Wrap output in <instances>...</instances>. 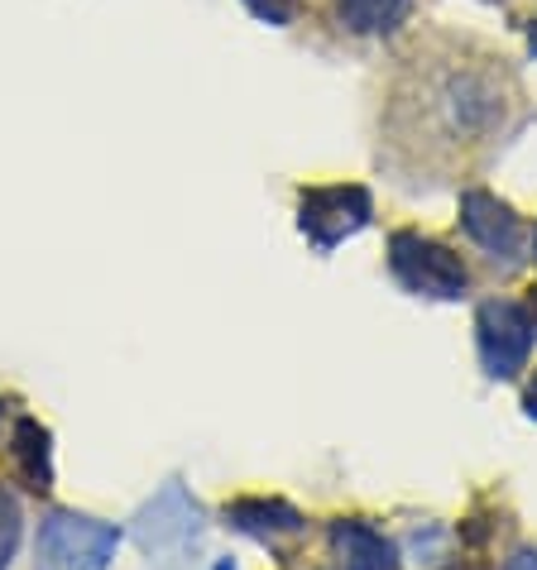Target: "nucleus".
<instances>
[{
  "label": "nucleus",
  "mask_w": 537,
  "mask_h": 570,
  "mask_svg": "<svg viewBox=\"0 0 537 570\" xmlns=\"http://www.w3.org/2000/svg\"><path fill=\"white\" fill-rule=\"evenodd\" d=\"M403 62V87L393 97V125L403 135H428L432 149H480L509 135L524 91L504 58L480 43H432Z\"/></svg>",
  "instance_id": "1"
},
{
  "label": "nucleus",
  "mask_w": 537,
  "mask_h": 570,
  "mask_svg": "<svg viewBox=\"0 0 537 570\" xmlns=\"http://www.w3.org/2000/svg\"><path fill=\"white\" fill-rule=\"evenodd\" d=\"M389 274L403 293L428 297V303H461L470 293V268L447 240L422 230L389 235Z\"/></svg>",
  "instance_id": "2"
},
{
  "label": "nucleus",
  "mask_w": 537,
  "mask_h": 570,
  "mask_svg": "<svg viewBox=\"0 0 537 570\" xmlns=\"http://www.w3.org/2000/svg\"><path fill=\"white\" fill-rule=\"evenodd\" d=\"M120 551V528L106 518L53 509L39 518L35 570H110Z\"/></svg>",
  "instance_id": "3"
},
{
  "label": "nucleus",
  "mask_w": 537,
  "mask_h": 570,
  "mask_svg": "<svg viewBox=\"0 0 537 570\" xmlns=\"http://www.w3.org/2000/svg\"><path fill=\"white\" fill-rule=\"evenodd\" d=\"M370 220H374V197L360 183H318L297 193V230L318 255H331L336 245L355 240Z\"/></svg>",
  "instance_id": "4"
},
{
  "label": "nucleus",
  "mask_w": 537,
  "mask_h": 570,
  "mask_svg": "<svg viewBox=\"0 0 537 570\" xmlns=\"http://www.w3.org/2000/svg\"><path fill=\"white\" fill-rule=\"evenodd\" d=\"M533 345H537V322L528 303H518V297H485L476 307V351L489 379H499V384L518 379L533 360Z\"/></svg>",
  "instance_id": "5"
},
{
  "label": "nucleus",
  "mask_w": 537,
  "mask_h": 570,
  "mask_svg": "<svg viewBox=\"0 0 537 570\" xmlns=\"http://www.w3.org/2000/svg\"><path fill=\"white\" fill-rule=\"evenodd\" d=\"M456 220H461L466 240L485 249L499 268L524 264V245H528L524 216H518L509 202H499L489 187H466L461 202H456Z\"/></svg>",
  "instance_id": "6"
},
{
  "label": "nucleus",
  "mask_w": 537,
  "mask_h": 570,
  "mask_svg": "<svg viewBox=\"0 0 537 570\" xmlns=\"http://www.w3.org/2000/svg\"><path fill=\"white\" fill-rule=\"evenodd\" d=\"M197 532H202V509H197V499L187 494L183 480H168L159 494L135 513V528H130L139 551H149V557L154 551H178L187 542H197Z\"/></svg>",
  "instance_id": "7"
},
{
  "label": "nucleus",
  "mask_w": 537,
  "mask_h": 570,
  "mask_svg": "<svg viewBox=\"0 0 537 570\" xmlns=\"http://www.w3.org/2000/svg\"><path fill=\"white\" fill-rule=\"evenodd\" d=\"M221 522L231 532L250 537V542H264V547H279L289 537H303L307 518L293 509L289 499H268V494H241L221 509Z\"/></svg>",
  "instance_id": "8"
},
{
  "label": "nucleus",
  "mask_w": 537,
  "mask_h": 570,
  "mask_svg": "<svg viewBox=\"0 0 537 570\" xmlns=\"http://www.w3.org/2000/svg\"><path fill=\"white\" fill-rule=\"evenodd\" d=\"M6 455L10 470L29 494H49L53 489V432L35 413H14L6 426Z\"/></svg>",
  "instance_id": "9"
},
{
  "label": "nucleus",
  "mask_w": 537,
  "mask_h": 570,
  "mask_svg": "<svg viewBox=\"0 0 537 570\" xmlns=\"http://www.w3.org/2000/svg\"><path fill=\"white\" fill-rule=\"evenodd\" d=\"M326 547L341 570H399V542L389 532H379L370 518H336L326 528Z\"/></svg>",
  "instance_id": "10"
},
{
  "label": "nucleus",
  "mask_w": 537,
  "mask_h": 570,
  "mask_svg": "<svg viewBox=\"0 0 537 570\" xmlns=\"http://www.w3.org/2000/svg\"><path fill=\"white\" fill-rule=\"evenodd\" d=\"M331 20H336L345 35L355 39H389L413 20L418 0H326Z\"/></svg>",
  "instance_id": "11"
},
{
  "label": "nucleus",
  "mask_w": 537,
  "mask_h": 570,
  "mask_svg": "<svg viewBox=\"0 0 537 570\" xmlns=\"http://www.w3.org/2000/svg\"><path fill=\"white\" fill-rule=\"evenodd\" d=\"M20 542H25V509H20V494L0 480V570H10L14 557H20Z\"/></svg>",
  "instance_id": "12"
},
{
  "label": "nucleus",
  "mask_w": 537,
  "mask_h": 570,
  "mask_svg": "<svg viewBox=\"0 0 537 570\" xmlns=\"http://www.w3.org/2000/svg\"><path fill=\"white\" fill-rule=\"evenodd\" d=\"M241 6L255 14L260 24L283 29V24H293V14H297V6H303V0H241Z\"/></svg>",
  "instance_id": "13"
},
{
  "label": "nucleus",
  "mask_w": 537,
  "mask_h": 570,
  "mask_svg": "<svg viewBox=\"0 0 537 570\" xmlns=\"http://www.w3.org/2000/svg\"><path fill=\"white\" fill-rule=\"evenodd\" d=\"M504 570H537V551L533 547H518L509 561H504Z\"/></svg>",
  "instance_id": "14"
},
{
  "label": "nucleus",
  "mask_w": 537,
  "mask_h": 570,
  "mask_svg": "<svg viewBox=\"0 0 537 570\" xmlns=\"http://www.w3.org/2000/svg\"><path fill=\"white\" fill-rule=\"evenodd\" d=\"M524 413L537 422V374L528 379V389H524Z\"/></svg>",
  "instance_id": "15"
},
{
  "label": "nucleus",
  "mask_w": 537,
  "mask_h": 570,
  "mask_svg": "<svg viewBox=\"0 0 537 570\" xmlns=\"http://www.w3.org/2000/svg\"><path fill=\"white\" fill-rule=\"evenodd\" d=\"M524 35H528V53L537 58V14H533V20L524 24Z\"/></svg>",
  "instance_id": "16"
},
{
  "label": "nucleus",
  "mask_w": 537,
  "mask_h": 570,
  "mask_svg": "<svg viewBox=\"0 0 537 570\" xmlns=\"http://www.w3.org/2000/svg\"><path fill=\"white\" fill-rule=\"evenodd\" d=\"M528 312H533V322H537V288H533V297H528Z\"/></svg>",
  "instance_id": "17"
},
{
  "label": "nucleus",
  "mask_w": 537,
  "mask_h": 570,
  "mask_svg": "<svg viewBox=\"0 0 537 570\" xmlns=\"http://www.w3.org/2000/svg\"><path fill=\"white\" fill-rule=\"evenodd\" d=\"M212 570H235V561H216V566H212Z\"/></svg>",
  "instance_id": "18"
},
{
  "label": "nucleus",
  "mask_w": 537,
  "mask_h": 570,
  "mask_svg": "<svg viewBox=\"0 0 537 570\" xmlns=\"http://www.w3.org/2000/svg\"><path fill=\"white\" fill-rule=\"evenodd\" d=\"M528 245H533V264H537V226H533V240Z\"/></svg>",
  "instance_id": "19"
}]
</instances>
